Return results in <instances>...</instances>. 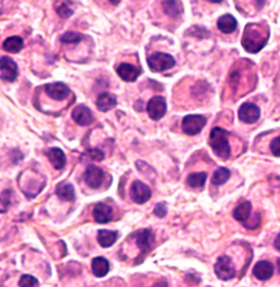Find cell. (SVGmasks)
I'll return each instance as SVG.
<instances>
[{
    "label": "cell",
    "instance_id": "obj_1",
    "mask_svg": "<svg viewBox=\"0 0 280 287\" xmlns=\"http://www.w3.org/2000/svg\"><path fill=\"white\" fill-rule=\"evenodd\" d=\"M269 31L259 24H248L242 37V46L247 52L258 53L267 44Z\"/></svg>",
    "mask_w": 280,
    "mask_h": 287
},
{
    "label": "cell",
    "instance_id": "obj_2",
    "mask_svg": "<svg viewBox=\"0 0 280 287\" xmlns=\"http://www.w3.org/2000/svg\"><path fill=\"white\" fill-rule=\"evenodd\" d=\"M208 144L216 155L223 159H228L231 155V147L229 144L228 132L220 127H214L211 130Z\"/></svg>",
    "mask_w": 280,
    "mask_h": 287
},
{
    "label": "cell",
    "instance_id": "obj_3",
    "mask_svg": "<svg viewBox=\"0 0 280 287\" xmlns=\"http://www.w3.org/2000/svg\"><path fill=\"white\" fill-rule=\"evenodd\" d=\"M147 63L149 69H151L153 72H163V71L172 69L173 66L175 65L176 62L175 58L173 57L171 54L156 52L152 54L151 56H148Z\"/></svg>",
    "mask_w": 280,
    "mask_h": 287
},
{
    "label": "cell",
    "instance_id": "obj_4",
    "mask_svg": "<svg viewBox=\"0 0 280 287\" xmlns=\"http://www.w3.org/2000/svg\"><path fill=\"white\" fill-rule=\"evenodd\" d=\"M214 272L216 276L222 281L232 280L236 274L233 261L228 256H221L218 258L214 265Z\"/></svg>",
    "mask_w": 280,
    "mask_h": 287
},
{
    "label": "cell",
    "instance_id": "obj_5",
    "mask_svg": "<svg viewBox=\"0 0 280 287\" xmlns=\"http://www.w3.org/2000/svg\"><path fill=\"white\" fill-rule=\"evenodd\" d=\"M206 118L201 115H191L184 117L182 121L183 131L189 136H195L202 131L204 126L206 125Z\"/></svg>",
    "mask_w": 280,
    "mask_h": 287
},
{
    "label": "cell",
    "instance_id": "obj_6",
    "mask_svg": "<svg viewBox=\"0 0 280 287\" xmlns=\"http://www.w3.org/2000/svg\"><path fill=\"white\" fill-rule=\"evenodd\" d=\"M167 111L166 100L163 97H153L147 104L148 116L153 120H159L165 116Z\"/></svg>",
    "mask_w": 280,
    "mask_h": 287
},
{
    "label": "cell",
    "instance_id": "obj_7",
    "mask_svg": "<svg viewBox=\"0 0 280 287\" xmlns=\"http://www.w3.org/2000/svg\"><path fill=\"white\" fill-rule=\"evenodd\" d=\"M130 195H131L133 202H136L138 204H143L151 199L152 190L149 188V186L146 185L145 183L140 182V181H135L131 185Z\"/></svg>",
    "mask_w": 280,
    "mask_h": 287
},
{
    "label": "cell",
    "instance_id": "obj_8",
    "mask_svg": "<svg viewBox=\"0 0 280 287\" xmlns=\"http://www.w3.org/2000/svg\"><path fill=\"white\" fill-rule=\"evenodd\" d=\"M239 118L244 124L257 123L260 118V109L258 105L246 102L239 109Z\"/></svg>",
    "mask_w": 280,
    "mask_h": 287
},
{
    "label": "cell",
    "instance_id": "obj_9",
    "mask_svg": "<svg viewBox=\"0 0 280 287\" xmlns=\"http://www.w3.org/2000/svg\"><path fill=\"white\" fill-rule=\"evenodd\" d=\"M103 176L104 173L100 167L96 166V165H89L83 175V179L88 186L91 188H99L103 182Z\"/></svg>",
    "mask_w": 280,
    "mask_h": 287
},
{
    "label": "cell",
    "instance_id": "obj_10",
    "mask_svg": "<svg viewBox=\"0 0 280 287\" xmlns=\"http://www.w3.org/2000/svg\"><path fill=\"white\" fill-rule=\"evenodd\" d=\"M133 238H135L137 246L139 247L141 253L147 254L149 250L152 249L153 243L155 241V235L152 233V230L149 229H143L137 231V233L133 235Z\"/></svg>",
    "mask_w": 280,
    "mask_h": 287
},
{
    "label": "cell",
    "instance_id": "obj_11",
    "mask_svg": "<svg viewBox=\"0 0 280 287\" xmlns=\"http://www.w3.org/2000/svg\"><path fill=\"white\" fill-rule=\"evenodd\" d=\"M45 92L47 96L56 101H62L70 96L69 86L62 82H55L45 85Z\"/></svg>",
    "mask_w": 280,
    "mask_h": 287
},
{
    "label": "cell",
    "instance_id": "obj_12",
    "mask_svg": "<svg viewBox=\"0 0 280 287\" xmlns=\"http://www.w3.org/2000/svg\"><path fill=\"white\" fill-rule=\"evenodd\" d=\"M0 71H1V78L8 82H13L18 76L17 64L10 57L2 56L0 62Z\"/></svg>",
    "mask_w": 280,
    "mask_h": 287
},
{
    "label": "cell",
    "instance_id": "obj_13",
    "mask_svg": "<svg viewBox=\"0 0 280 287\" xmlns=\"http://www.w3.org/2000/svg\"><path fill=\"white\" fill-rule=\"evenodd\" d=\"M93 218L98 223H108L113 218L112 208L105 203H98L93 208Z\"/></svg>",
    "mask_w": 280,
    "mask_h": 287
},
{
    "label": "cell",
    "instance_id": "obj_14",
    "mask_svg": "<svg viewBox=\"0 0 280 287\" xmlns=\"http://www.w3.org/2000/svg\"><path fill=\"white\" fill-rule=\"evenodd\" d=\"M254 275L259 281H268L274 275V265L268 261H258L254 267Z\"/></svg>",
    "mask_w": 280,
    "mask_h": 287
},
{
    "label": "cell",
    "instance_id": "obj_15",
    "mask_svg": "<svg viewBox=\"0 0 280 287\" xmlns=\"http://www.w3.org/2000/svg\"><path fill=\"white\" fill-rule=\"evenodd\" d=\"M117 73L124 81L133 82L137 80L138 77H139L140 71L138 70L136 66L128 64V63H121V64L117 68Z\"/></svg>",
    "mask_w": 280,
    "mask_h": 287
},
{
    "label": "cell",
    "instance_id": "obj_16",
    "mask_svg": "<svg viewBox=\"0 0 280 287\" xmlns=\"http://www.w3.org/2000/svg\"><path fill=\"white\" fill-rule=\"evenodd\" d=\"M72 118L77 125L88 126L93 121V115L91 110L86 108L85 105H78L72 112Z\"/></svg>",
    "mask_w": 280,
    "mask_h": 287
},
{
    "label": "cell",
    "instance_id": "obj_17",
    "mask_svg": "<svg viewBox=\"0 0 280 287\" xmlns=\"http://www.w3.org/2000/svg\"><path fill=\"white\" fill-rule=\"evenodd\" d=\"M46 156L49 157L50 162L52 163L54 168H56V170H62L65 166L66 156L61 148L54 147L49 149L46 153Z\"/></svg>",
    "mask_w": 280,
    "mask_h": 287
},
{
    "label": "cell",
    "instance_id": "obj_18",
    "mask_svg": "<svg viewBox=\"0 0 280 287\" xmlns=\"http://www.w3.org/2000/svg\"><path fill=\"white\" fill-rule=\"evenodd\" d=\"M216 25H218V28L222 31V33L231 34V33H233V31L236 29V27H238V22H236V19L233 17V16L230 14H227V15L221 16V17L218 19Z\"/></svg>",
    "mask_w": 280,
    "mask_h": 287
},
{
    "label": "cell",
    "instance_id": "obj_19",
    "mask_svg": "<svg viewBox=\"0 0 280 287\" xmlns=\"http://www.w3.org/2000/svg\"><path fill=\"white\" fill-rule=\"evenodd\" d=\"M98 109L102 112H106L117 105V98L111 93L103 92L98 97L96 102Z\"/></svg>",
    "mask_w": 280,
    "mask_h": 287
},
{
    "label": "cell",
    "instance_id": "obj_20",
    "mask_svg": "<svg viewBox=\"0 0 280 287\" xmlns=\"http://www.w3.org/2000/svg\"><path fill=\"white\" fill-rule=\"evenodd\" d=\"M110 264L103 257H97L92 261V272L94 276L104 277L109 273Z\"/></svg>",
    "mask_w": 280,
    "mask_h": 287
},
{
    "label": "cell",
    "instance_id": "obj_21",
    "mask_svg": "<svg viewBox=\"0 0 280 287\" xmlns=\"http://www.w3.org/2000/svg\"><path fill=\"white\" fill-rule=\"evenodd\" d=\"M118 239V234L116 231L111 230H99L98 233V242L100 243L101 247H104V248H108V247H111L114 242L117 241Z\"/></svg>",
    "mask_w": 280,
    "mask_h": 287
},
{
    "label": "cell",
    "instance_id": "obj_22",
    "mask_svg": "<svg viewBox=\"0 0 280 287\" xmlns=\"http://www.w3.org/2000/svg\"><path fill=\"white\" fill-rule=\"evenodd\" d=\"M251 209H252L251 203L249 201H244L242 203H240L233 211L234 219L242 223H246L251 215Z\"/></svg>",
    "mask_w": 280,
    "mask_h": 287
},
{
    "label": "cell",
    "instance_id": "obj_23",
    "mask_svg": "<svg viewBox=\"0 0 280 287\" xmlns=\"http://www.w3.org/2000/svg\"><path fill=\"white\" fill-rule=\"evenodd\" d=\"M24 47V41L19 36L8 37L2 44V49L8 53H18Z\"/></svg>",
    "mask_w": 280,
    "mask_h": 287
},
{
    "label": "cell",
    "instance_id": "obj_24",
    "mask_svg": "<svg viewBox=\"0 0 280 287\" xmlns=\"http://www.w3.org/2000/svg\"><path fill=\"white\" fill-rule=\"evenodd\" d=\"M56 194L58 195V198L64 200V201H74L76 200V192H74V188L71 184H63V185L58 186Z\"/></svg>",
    "mask_w": 280,
    "mask_h": 287
},
{
    "label": "cell",
    "instance_id": "obj_25",
    "mask_svg": "<svg viewBox=\"0 0 280 287\" xmlns=\"http://www.w3.org/2000/svg\"><path fill=\"white\" fill-rule=\"evenodd\" d=\"M206 173H193V174L188 175L187 184L193 188H201L204 186L205 182H206Z\"/></svg>",
    "mask_w": 280,
    "mask_h": 287
},
{
    "label": "cell",
    "instance_id": "obj_26",
    "mask_svg": "<svg viewBox=\"0 0 280 287\" xmlns=\"http://www.w3.org/2000/svg\"><path fill=\"white\" fill-rule=\"evenodd\" d=\"M231 172L226 167H220L219 170L214 172V174L212 176V183L214 185H222L227 182V181L230 179Z\"/></svg>",
    "mask_w": 280,
    "mask_h": 287
},
{
    "label": "cell",
    "instance_id": "obj_27",
    "mask_svg": "<svg viewBox=\"0 0 280 287\" xmlns=\"http://www.w3.org/2000/svg\"><path fill=\"white\" fill-rule=\"evenodd\" d=\"M161 5H163L165 13L169 16H173V17L179 15L183 11L182 3L178 1H164Z\"/></svg>",
    "mask_w": 280,
    "mask_h": 287
},
{
    "label": "cell",
    "instance_id": "obj_28",
    "mask_svg": "<svg viewBox=\"0 0 280 287\" xmlns=\"http://www.w3.org/2000/svg\"><path fill=\"white\" fill-rule=\"evenodd\" d=\"M83 39V35L74 33V31H68L61 37V42L65 43V44H77Z\"/></svg>",
    "mask_w": 280,
    "mask_h": 287
},
{
    "label": "cell",
    "instance_id": "obj_29",
    "mask_svg": "<svg viewBox=\"0 0 280 287\" xmlns=\"http://www.w3.org/2000/svg\"><path fill=\"white\" fill-rule=\"evenodd\" d=\"M19 287H39V282L31 275H23L18 283Z\"/></svg>",
    "mask_w": 280,
    "mask_h": 287
},
{
    "label": "cell",
    "instance_id": "obj_30",
    "mask_svg": "<svg viewBox=\"0 0 280 287\" xmlns=\"http://www.w3.org/2000/svg\"><path fill=\"white\" fill-rule=\"evenodd\" d=\"M56 11H57V14L60 15L61 17H63V18H68V17H70L71 15L73 14V10L69 7L68 2L57 3V5H56Z\"/></svg>",
    "mask_w": 280,
    "mask_h": 287
},
{
    "label": "cell",
    "instance_id": "obj_31",
    "mask_svg": "<svg viewBox=\"0 0 280 287\" xmlns=\"http://www.w3.org/2000/svg\"><path fill=\"white\" fill-rule=\"evenodd\" d=\"M270 151L276 157H280V136L276 137L270 144Z\"/></svg>",
    "mask_w": 280,
    "mask_h": 287
},
{
    "label": "cell",
    "instance_id": "obj_32",
    "mask_svg": "<svg viewBox=\"0 0 280 287\" xmlns=\"http://www.w3.org/2000/svg\"><path fill=\"white\" fill-rule=\"evenodd\" d=\"M153 213H155L157 217H159V218L165 217V215H166V213H167V209H166V207H165V204L164 203L157 204L155 210H153Z\"/></svg>",
    "mask_w": 280,
    "mask_h": 287
},
{
    "label": "cell",
    "instance_id": "obj_33",
    "mask_svg": "<svg viewBox=\"0 0 280 287\" xmlns=\"http://www.w3.org/2000/svg\"><path fill=\"white\" fill-rule=\"evenodd\" d=\"M89 155L91 156L94 160H102L104 158L103 153L99 151V149H91V151H89Z\"/></svg>",
    "mask_w": 280,
    "mask_h": 287
},
{
    "label": "cell",
    "instance_id": "obj_34",
    "mask_svg": "<svg viewBox=\"0 0 280 287\" xmlns=\"http://www.w3.org/2000/svg\"><path fill=\"white\" fill-rule=\"evenodd\" d=\"M274 246H275L276 249L280 251V234L277 235V237H276L275 242H274Z\"/></svg>",
    "mask_w": 280,
    "mask_h": 287
},
{
    "label": "cell",
    "instance_id": "obj_35",
    "mask_svg": "<svg viewBox=\"0 0 280 287\" xmlns=\"http://www.w3.org/2000/svg\"><path fill=\"white\" fill-rule=\"evenodd\" d=\"M153 287H167V283L164 282V281H161V282L156 283V284L153 285Z\"/></svg>",
    "mask_w": 280,
    "mask_h": 287
},
{
    "label": "cell",
    "instance_id": "obj_36",
    "mask_svg": "<svg viewBox=\"0 0 280 287\" xmlns=\"http://www.w3.org/2000/svg\"><path fill=\"white\" fill-rule=\"evenodd\" d=\"M277 266H278V272L280 274V258L277 259Z\"/></svg>",
    "mask_w": 280,
    "mask_h": 287
}]
</instances>
